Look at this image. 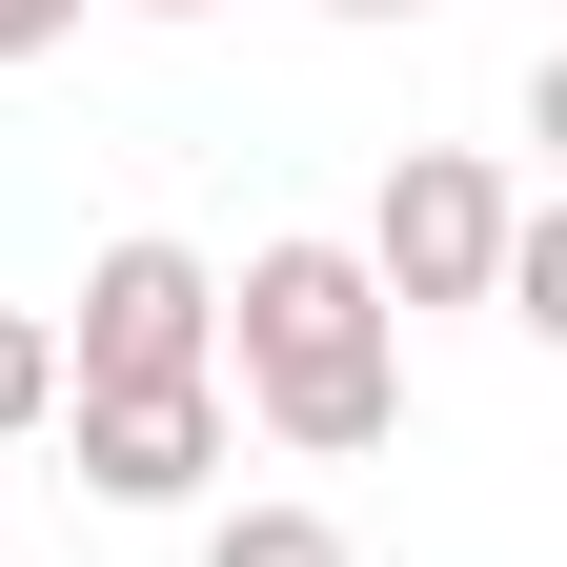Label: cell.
Instances as JSON below:
<instances>
[{
	"label": "cell",
	"instance_id": "cell-1",
	"mask_svg": "<svg viewBox=\"0 0 567 567\" xmlns=\"http://www.w3.org/2000/svg\"><path fill=\"white\" fill-rule=\"evenodd\" d=\"M203 385H244L224 425H264L284 466H365L385 425H405V324H385V284L344 264L324 224H284V244H244L224 365H203Z\"/></svg>",
	"mask_w": 567,
	"mask_h": 567
},
{
	"label": "cell",
	"instance_id": "cell-2",
	"mask_svg": "<svg viewBox=\"0 0 567 567\" xmlns=\"http://www.w3.org/2000/svg\"><path fill=\"white\" fill-rule=\"evenodd\" d=\"M41 344H61V385H203L224 365V264L163 244V224H122L82 264V324H41Z\"/></svg>",
	"mask_w": 567,
	"mask_h": 567
},
{
	"label": "cell",
	"instance_id": "cell-3",
	"mask_svg": "<svg viewBox=\"0 0 567 567\" xmlns=\"http://www.w3.org/2000/svg\"><path fill=\"white\" fill-rule=\"evenodd\" d=\"M507 224H527V203H507V163H466V142H405L344 264H365V284H385V324H405V305H486Z\"/></svg>",
	"mask_w": 567,
	"mask_h": 567
},
{
	"label": "cell",
	"instance_id": "cell-4",
	"mask_svg": "<svg viewBox=\"0 0 567 567\" xmlns=\"http://www.w3.org/2000/svg\"><path fill=\"white\" fill-rule=\"evenodd\" d=\"M82 425V507H203L224 466V385H61Z\"/></svg>",
	"mask_w": 567,
	"mask_h": 567
},
{
	"label": "cell",
	"instance_id": "cell-5",
	"mask_svg": "<svg viewBox=\"0 0 567 567\" xmlns=\"http://www.w3.org/2000/svg\"><path fill=\"white\" fill-rule=\"evenodd\" d=\"M203 567H365V547H344V507L264 486V507H224V527H203Z\"/></svg>",
	"mask_w": 567,
	"mask_h": 567
},
{
	"label": "cell",
	"instance_id": "cell-6",
	"mask_svg": "<svg viewBox=\"0 0 567 567\" xmlns=\"http://www.w3.org/2000/svg\"><path fill=\"white\" fill-rule=\"evenodd\" d=\"M61 425V344H41V305H0V446H41Z\"/></svg>",
	"mask_w": 567,
	"mask_h": 567
},
{
	"label": "cell",
	"instance_id": "cell-7",
	"mask_svg": "<svg viewBox=\"0 0 567 567\" xmlns=\"http://www.w3.org/2000/svg\"><path fill=\"white\" fill-rule=\"evenodd\" d=\"M82 41V0H0V61H61Z\"/></svg>",
	"mask_w": 567,
	"mask_h": 567
},
{
	"label": "cell",
	"instance_id": "cell-8",
	"mask_svg": "<svg viewBox=\"0 0 567 567\" xmlns=\"http://www.w3.org/2000/svg\"><path fill=\"white\" fill-rule=\"evenodd\" d=\"M324 21H425V0H324Z\"/></svg>",
	"mask_w": 567,
	"mask_h": 567
},
{
	"label": "cell",
	"instance_id": "cell-9",
	"mask_svg": "<svg viewBox=\"0 0 567 567\" xmlns=\"http://www.w3.org/2000/svg\"><path fill=\"white\" fill-rule=\"evenodd\" d=\"M142 21H203V0H142Z\"/></svg>",
	"mask_w": 567,
	"mask_h": 567
}]
</instances>
